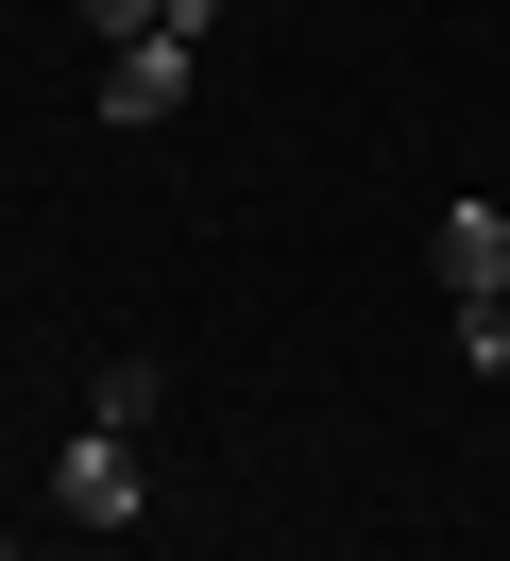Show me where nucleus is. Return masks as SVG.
Listing matches in <instances>:
<instances>
[{
    "label": "nucleus",
    "mask_w": 510,
    "mask_h": 561,
    "mask_svg": "<svg viewBox=\"0 0 510 561\" xmlns=\"http://www.w3.org/2000/svg\"><path fill=\"white\" fill-rule=\"evenodd\" d=\"M68 527H136V425H68Z\"/></svg>",
    "instance_id": "nucleus-1"
},
{
    "label": "nucleus",
    "mask_w": 510,
    "mask_h": 561,
    "mask_svg": "<svg viewBox=\"0 0 510 561\" xmlns=\"http://www.w3.org/2000/svg\"><path fill=\"white\" fill-rule=\"evenodd\" d=\"M442 289H460V307H510V205H442Z\"/></svg>",
    "instance_id": "nucleus-2"
},
{
    "label": "nucleus",
    "mask_w": 510,
    "mask_h": 561,
    "mask_svg": "<svg viewBox=\"0 0 510 561\" xmlns=\"http://www.w3.org/2000/svg\"><path fill=\"white\" fill-rule=\"evenodd\" d=\"M188 103V35H136V51H102V119H170Z\"/></svg>",
    "instance_id": "nucleus-3"
},
{
    "label": "nucleus",
    "mask_w": 510,
    "mask_h": 561,
    "mask_svg": "<svg viewBox=\"0 0 510 561\" xmlns=\"http://www.w3.org/2000/svg\"><path fill=\"white\" fill-rule=\"evenodd\" d=\"M170 409V375H154V357H102V391H86V425H154Z\"/></svg>",
    "instance_id": "nucleus-4"
},
{
    "label": "nucleus",
    "mask_w": 510,
    "mask_h": 561,
    "mask_svg": "<svg viewBox=\"0 0 510 561\" xmlns=\"http://www.w3.org/2000/svg\"><path fill=\"white\" fill-rule=\"evenodd\" d=\"M86 35H102V51H136V35H170V0H86Z\"/></svg>",
    "instance_id": "nucleus-5"
},
{
    "label": "nucleus",
    "mask_w": 510,
    "mask_h": 561,
    "mask_svg": "<svg viewBox=\"0 0 510 561\" xmlns=\"http://www.w3.org/2000/svg\"><path fill=\"white\" fill-rule=\"evenodd\" d=\"M460 357H476V375L510 391V307H460Z\"/></svg>",
    "instance_id": "nucleus-6"
}]
</instances>
